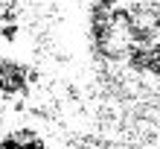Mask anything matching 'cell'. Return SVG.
<instances>
[{
    "label": "cell",
    "instance_id": "obj_1",
    "mask_svg": "<svg viewBox=\"0 0 160 149\" xmlns=\"http://www.w3.org/2000/svg\"><path fill=\"white\" fill-rule=\"evenodd\" d=\"M90 32H93V44H96L99 56H105L111 61L128 59L134 47L152 41L137 26L134 15L125 12V9H117V0H99L93 6Z\"/></svg>",
    "mask_w": 160,
    "mask_h": 149
},
{
    "label": "cell",
    "instance_id": "obj_2",
    "mask_svg": "<svg viewBox=\"0 0 160 149\" xmlns=\"http://www.w3.org/2000/svg\"><path fill=\"white\" fill-rule=\"evenodd\" d=\"M128 64L134 70H146V73L160 76V41H148V44L134 47L128 56Z\"/></svg>",
    "mask_w": 160,
    "mask_h": 149
},
{
    "label": "cell",
    "instance_id": "obj_3",
    "mask_svg": "<svg viewBox=\"0 0 160 149\" xmlns=\"http://www.w3.org/2000/svg\"><path fill=\"white\" fill-rule=\"evenodd\" d=\"M26 88V67L12 59H0V91L3 94H21Z\"/></svg>",
    "mask_w": 160,
    "mask_h": 149
},
{
    "label": "cell",
    "instance_id": "obj_4",
    "mask_svg": "<svg viewBox=\"0 0 160 149\" xmlns=\"http://www.w3.org/2000/svg\"><path fill=\"white\" fill-rule=\"evenodd\" d=\"M3 146H23V143H29V146H41L44 141L35 132H29V129H23V132H12L9 137H3V141H0Z\"/></svg>",
    "mask_w": 160,
    "mask_h": 149
}]
</instances>
